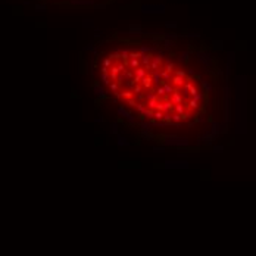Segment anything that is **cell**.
Returning a JSON list of instances; mask_svg holds the SVG:
<instances>
[{
    "instance_id": "obj_1",
    "label": "cell",
    "mask_w": 256,
    "mask_h": 256,
    "mask_svg": "<svg viewBox=\"0 0 256 256\" xmlns=\"http://www.w3.org/2000/svg\"><path fill=\"white\" fill-rule=\"evenodd\" d=\"M100 71L102 83L110 91L124 85V90L112 94L138 118L177 125L193 119L203 106L205 94L187 77L190 71L177 69L171 60L156 69H152L150 63L143 66L140 62L137 68H130L118 62L109 68L102 66Z\"/></svg>"
}]
</instances>
